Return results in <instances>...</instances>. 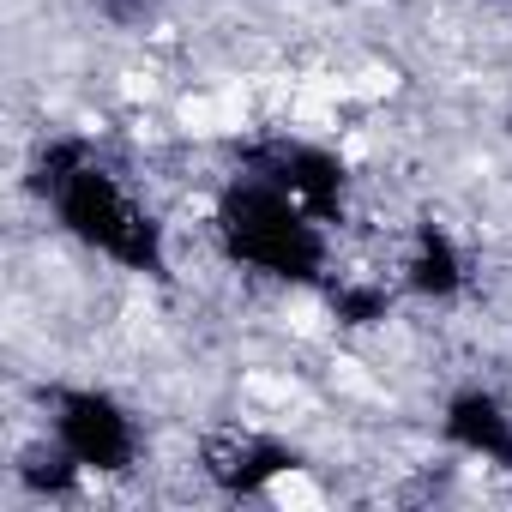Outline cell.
<instances>
[{
    "label": "cell",
    "instance_id": "1",
    "mask_svg": "<svg viewBox=\"0 0 512 512\" xmlns=\"http://www.w3.org/2000/svg\"><path fill=\"white\" fill-rule=\"evenodd\" d=\"M31 187L49 205L55 229L73 235L85 253L133 272V278H169V235L157 211L127 187V175L85 139H43L31 163Z\"/></svg>",
    "mask_w": 512,
    "mask_h": 512
},
{
    "label": "cell",
    "instance_id": "3",
    "mask_svg": "<svg viewBox=\"0 0 512 512\" xmlns=\"http://www.w3.org/2000/svg\"><path fill=\"white\" fill-rule=\"evenodd\" d=\"M43 440L79 476H127L139 464V416L109 386H55Z\"/></svg>",
    "mask_w": 512,
    "mask_h": 512
},
{
    "label": "cell",
    "instance_id": "8",
    "mask_svg": "<svg viewBox=\"0 0 512 512\" xmlns=\"http://www.w3.org/2000/svg\"><path fill=\"white\" fill-rule=\"evenodd\" d=\"M103 7H109V13H127V7H139V0H103Z\"/></svg>",
    "mask_w": 512,
    "mask_h": 512
},
{
    "label": "cell",
    "instance_id": "6",
    "mask_svg": "<svg viewBox=\"0 0 512 512\" xmlns=\"http://www.w3.org/2000/svg\"><path fill=\"white\" fill-rule=\"evenodd\" d=\"M398 278H404V290H410L416 302H458L464 284H470V260H464V247L452 241V229L416 223Z\"/></svg>",
    "mask_w": 512,
    "mask_h": 512
},
{
    "label": "cell",
    "instance_id": "2",
    "mask_svg": "<svg viewBox=\"0 0 512 512\" xmlns=\"http://www.w3.org/2000/svg\"><path fill=\"white\" fill-rule=\"evenodd\" d=\"M211 241L247 278L278 290H332V223L253 169H235L217 187Z\"/></svg>",
    "mask_w": 512,
    "mask_h": 512
},
{
    "label": "cell",
    "instance_id": "7",
    "mask_svg": "<svg viewBox=\"0 0 512 512\" xmlns=\"http://www.w3.org/2000/svg\"><path fill=\"white\" fill-rule=\"evenodd\" d=\"M302 458L284 446V440H266V434H223L205 446V470L211 482H223L229 494H260L272 476L296 470Z\"/></svg>",
    "mask_w": 512,
    "mask_h": 512
},
{
    "label": "cell",
    "instance_id": "4",
    "mask_svg": "<svg viewBox=\"0 0 512 512\" xmlns=\"http://www.w3.org/2000/svg\"><path fill=\"white\" fill-rule=\"evenodd\" d=\"M241 169L278 181L284 193H296L308 211H320L326 223L344 217V193H350V169L332 145H314V139H290V133H272L260 145H241Z\"/></svg>",
    "mask_w": 512,
    "mask_h": 512
},
{
    "label": "cell",
    "instance_id": "5",
    "mask_svg": "<svg viewBox=\"0 0 512 512\" xmlns=\"http://www.w3.org/2000/svg\"><path fill=\"white\" fill-rule=\"evenodd\" d=\"M440 434L452 452L494 464V470H512V404L494 386H458L440 404Z\"/></svg>",
    "mask_w": 512,
    "mask_h": 512
}]
</instances>
